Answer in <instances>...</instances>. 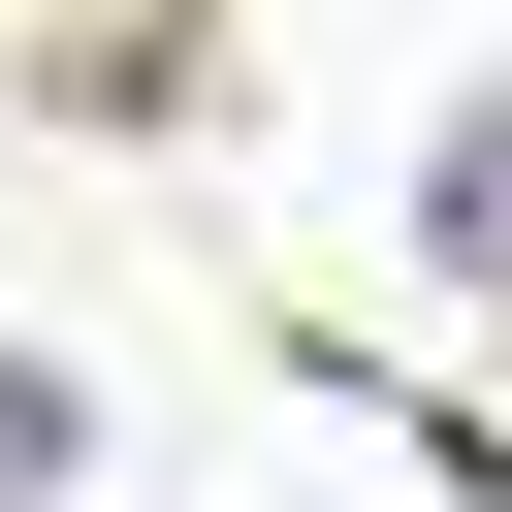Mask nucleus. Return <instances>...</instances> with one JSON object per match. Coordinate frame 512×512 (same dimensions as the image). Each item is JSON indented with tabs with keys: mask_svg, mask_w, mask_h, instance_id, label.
<instances>
[{
	"mask_svg": "<svg viewBox=\"0 0 512 512\" xmlns=\"http://www.w3.org/2000/svg\"><path fill=\"white\" fill-rule=\"evenodd\" d=\"M0 480H64V384H32V352H0Z\"/></svg>",
	"mask_w": 512,
	"mask_h": 512,
	"instance_id": "1",
	"label": "nucleus"
}]
</instances>
